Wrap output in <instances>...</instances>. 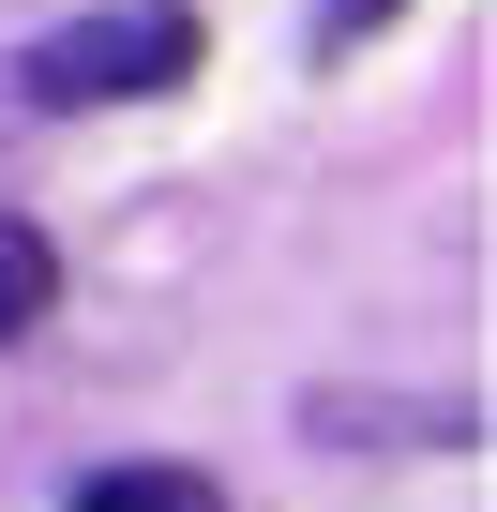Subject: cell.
Here are the masks:
<instances>
[{
    "label": "cell",
    "instance_id": "obj_2",
    "mask_svg": "<svg viewBox=\"0 0 497 512\" xmlns=\"http://www.w3.org/2000/svg\"><path fill=\"white\" fill-rule=\"evenodd\" d=\"M46 302H61V256H46V226H16V211H0V347H16Z\"/></svg>",
    "mask_w": 497,
    "mask_h": 512
},
{
    "label": "cell",
    "instance_id": "obj_3",
    "mask_svg": "<svg viewBox=\"0 0 497 512\" xmlns=\"http://www.w3.org/2000/svg\"><path fill=\"white\" fill-rule=\"evenodd\" d=\"M76 512H226L196 467H106V482H76Z\"/></svg>",
    "mask_w": 497,
    "mask_h": 512
},
{
    "label": "cell",
    "instance_id": "obj_4",
    "mask_svg": "<svg viewBox=\"0 0 497 512\" xmlns=\"http://www.w3.org/2000/svg\"><path fill=\"white\" fill-rule=\"evenodd\" d=\"M377 16H407V0H332V16H317V31L347 46V31H377Z\"/></svg>",
    "mask_w": 497,
    "mask_h": 512
},
{
    "label": "cell",
    "instance_id": "obj_1",
    "mask_svg": "<svg viewBox=\"0 0 497 512\" xmlns=\"http://www.w3.org/2000/svg\"><path fill=\"white\" fill-rule=\"evenodd\" d=\"M196 76V16L181 0H136V16H76L31 46V106H136V91H181Z\"/></svg>",
    "mask_w": 497,
    "mask_h": 512
}]
</instances>
